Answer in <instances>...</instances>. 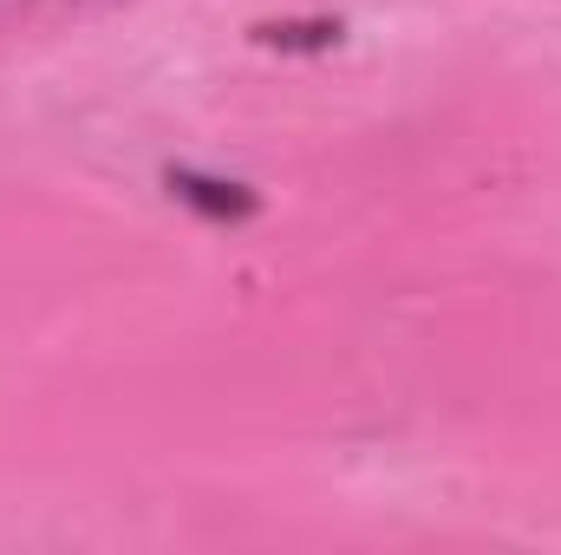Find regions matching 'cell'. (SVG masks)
<instances>
[]
</instances>
